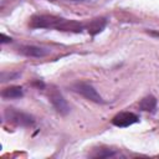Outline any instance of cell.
Segmentation results:
<instances>
[{
  "mask_svg": "<svg viewBox=\"0 0 159 159\" xmlns=\"http://www.w3.org/2000/svg\"><path fill=\"white\" fill-rule=\"evenodd\" d=\"M65 19L53 15H36L30 20V27L32 29H56L60 30Z\"/></svg>",
  "mask_w": 159,
  "mask_h": 159,
  "instance_id": "1",
  "label": "cell"
},
{
  "mask_svg": "<svg viewBox=\"0 0 159 159\" xmlns=\"http://www.w3.org/2000/svg\"><path fill=\"white\" fill-rule=\"evenodd\" d=\"M4 117L9 123L21 125V127H30L34 124V118L24 112H20L15 108H6L4 112Z\"/></svg>",
  "mask_w": 159,
  "mask_h": 159,
  "instance_id": "2",
  "label": "cell"
},
{
  "mask_svg": "<svg viewBox=\"0 0 159 159\" xmlns=\"http://www.w3.org/2000/svg\"><path fill=\"white\" fill-rule=\"evenodd\" d=\"M72 89L87 98L88 101H92L94 103H106L102 96L97 92V89L88 82H77L72 86Z\"/></svg>",
  "mask_w": 159,
  "mask_h": 159,
  "instance_id": "3",
  "label": "cell"
},
{
  "mask_svg": "<svg viewBox=\"0 0 159 159\" xmlns=\"http://www.w3.org/2000/svg\"><path fill=\"white\" fill-rule=\"evenodd\" d=\"M137 122H139V117L133 112H120L116 114L112 119V124H114L116 127H120V128L129 127Z\"/></svg>",
  "mask_w": 159,
  "mask_h": 159,
  "instance_id": "4",
  "label": "cell"
},
{
  "mask_svg": "<svg viewBox=\"0 0 159 159\" xmlns=\"http://www.w3.org/2000/svg\"><path fill=\"white\" fill-rule=\"evenodd\" d=\"M50 102L60 114H67L70 112V106L60 92L52 91L50 93Z\"/></svg>",
  "mask_w": 159,
  "mask_h": 159,
  "instance_id": "5",
  "label": "cell"
},
{
  "mask_svg": "<svg viewBox=\"0 0 159 159\" xmlns=\"http://www.w3.org/2000/svg\"><path fill=\"white\" fill-rule=\"evenodd\" d=\"M19 52L27 56V57H43L46 55H48V50L40 47V46H35V45H24L19 47Z\"/></svg>",
  "mask_w": 159,
  "mask_h": 159,
  "instance_id": "6",
  "label": "cell"
},
{
  "mask_svg": "<svg viewBox=\"0 0 159 159\" xmlns=\"http://www.w3.org/2000/svg\"><path fill=\"white\" fill-rule=\"evenodd\" d=\"M106 24H107L106 19L99 17V19H94V20H92V21L86 26V29L88 30V32H89L91 35H96V34L101 32V31L104 29Z\"/></svg>",
  "mask_w": 159,
  "mask_h": 159,
  "instance_id": "7",
  "label": "cell"
},
{
  "mask_svg": "<svg viewBox=\"0 0 159 159\" xmlns=\"http://www.w3.org/2000/svg\"><path fill=\"white\" fill-rule=\"evenodd\" d=\"M1 96L6 99H12V98H20L24 96V91L21 87L19 86H11V87H7L5 89H2L1 92Z\"/></svg>",
  "mask_w": 159,
  "mask_h": 159,
  "instance_id": "8",
  "label": "cell"
},
{
  "mask_svg": "<svg viewBox=\"0 0 159 159\" xmlns=\"http://www.w3.org/2000/svg\"><path fill=\"white\" fill-rule=\"evenodd\" d=\"M139 108L145 112H154L157 108V98L154 96H147L139 102Z\"/></svg>",
  "mask_w": 159,
  "mask_h": 159,
  "instance_id": "9",
  "label": "cell"
},
{
  "mask_svg": "<svg viewBox=\"0 0 159 159\" xmlns=\"http://www.w3.org/2000/svg\"><path fill=\"white\" fill-rule=\"evenodd\" d=\"M114 154H116V152H113V150L102 149V150H98L97 153H94L92 157H94V158H108V157H113Z\"/></svg>",
  "mask_w": 159,
  "mask_h": 159,
  "instance_id": "10",
  "label": "cell"
},
{
  "mask_svg": "<svg viewBox=\"0 0 159 159\" xmlns=\"http://www.w3.org/2000/svg\"><path fill=\"white\" fill-rule=\"evenodd\" d=\"M17 76H19V73H1V81L5 82V81L12 80V78H15Z\"/></svg>",
  "mask_w": 159,
  "mask_h": 159,
  "instance_id": "11",
  "label": "cell"
},
{
  "mask_svg": "<svg viewBox=\"0 0 159 159\" xmlns=\"http://www.w3.org/2000/svg\"><path fill=\"white\" fill-rule=\"evenodd\" d=\"M11 39L10 37H6L4 34H1V43H5V42H10Z\"/></svg>",
  "mask_w": 159,
  "mask_h": 159,
  "instance_id": "12",
  "label": "cell"
},
{
  "mask_svg": "<svg viewBox=\"0 0 159 159\" xmlns=\"http://www.w3.org/2000/svg\"><path fill=\"white\" fill-rule=\"evenodd\" d=\"M152 36H155V37H159V32L158 31H148Z\"/></svg>",
  "mask_w": 159,
  "mask_h": 159,
  "instance_id": "13",
  "label": "cell"
}]
</instances>
